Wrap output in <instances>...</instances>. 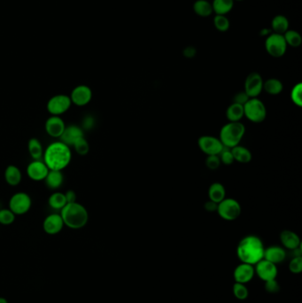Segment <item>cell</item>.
<instances>
[{"instance_id":"obj_33","label":"cell","mask_w":302,"mask_h":303,"mask_svg":"<svg viewBox=\"0 0 302 303\" xmlns=\"http://www.w3.org/2000/svg\"><path fill=\"white\" fill-rule=\"evenodd\" d=\"M233 295L235 296L236 298L240 301H244V300L247 299L249 295V292H248V287L246 286L245 284H241V283H235L233 285Z\"/></svg>"},{"instance_id":"obj_16","label":"cell","mask_w":302,"mask_h":303,"mask_svg":"<svg viewBox=\"0 0 302 303\" xmlns=\"http://www.w3.org/2000/svg\"><path fill=\"white\" fill-rule=\"evenodd\" d=\"M66 126L67 125L64 122L63 119L57 115L50 116L47 119L45 124L47 134L54 139H59L61 137Z\"/></svg>"},{"instance_id":"obj_41","label":"cell","mask_w":302,"mask_h":303,"mask_svg":"<svg viewBox=\"0 0 302 303\" xmlns=\"http://www.w3.org/2000/svg\"><path fill=\"white\" fill-rule=\"evenodd\" d=\"M265 290L269 294H277L280 290V286L277 281V279H271L269 281H266L264 285Z\"/></svg>"},{"instance_id":"obj_4","label":"cell","mask_w":302,"mask_h":303,"mask_svg":"<svg viewBox=\"0 0 302 303\" xmlns=\"http://www.w3.org/2000/svg\"><path fill=\"white\" fill-rule=\"evenodd\" d=\"M246 132V127L240 122H230L221 129L219 139L224 148H235L243 139Z\"/></svg>"},{"instance_id":"obj_12","label":"cell","mask_w":302,"mask_h":303,"mask_svg":"<svg viewBox=\"0 0 302 303\" xmlns=\"http://www.w3.org/2000/svg\"><path fill=\"white\" fill-rule=\"evenodd\" d=\"M263 91V80L260 74L251 73L245 82V93L249 98H258Z\"/></svg>"},{"instance_id":"obj_28","label":"cell","mask_w":302,"mask_h":303,"mask_svg":"<svg viewBox=\"0 0 302 303\" xmlns=\"http://www.w3.org/2000/svg\"><path fill=\"white\" fill-rule=\"evenodd\" d=\"M284 89V85L282 82L276 78H270L263 82V90L269 95H278L282 93Z\"/></svg>"},{"instance_id":"obj_6","label":"cell","mask_w":302,"mask_h":303,"mask_svg":"<svg viewBox=\"0 0 302 303\" xmlns=\"http://www.w3.org/2000/svg\"><path fill=\"white\" fill-rule=\"evenodd\" d=\"M32 200L30 194L24 192H19L13 194L9 201V209L15 215H25L30 210Z\"/></svg>"},{"instance_id":"obj_10","label":"cell","mask_w":302,"mask_h":303,"mask_svg":"<svg viewBox=\"0 0 302 303\" xmlns=\"http://www.w3.org/2000/svg\"><path fill=\"white\" fill-rule=\"evenodd\" d=\"M198 145L200 149L207 156L219 155L225 148L221 140L213 136H202L198 140Z\"/></svg>"},{"instance_id":"obj_45","label":"cell","mask_w":302,"mask_h":303,"mask_svg":"<svg viewBox=\"0 0 302 303\" xmlns=\"http://www.w3.org/2000/svg\"><path fill=\"white\" fill-rule=\"evenodd\" d=\"M93 123H94V121H93V118L91 117V116H88V117L85 118L84 121V129H91V128H93Z\"/></svg>"},{"instance_id":"obj_30","label":"cell","mask_w":302,"mask_h":303,"mask_svg":"<svg viewBox=\"0 0 302 303\" xmlns=\"http://www.w3.org/2000/svg\"><path fill=\"white\" fill-rule=\"evenodd\" d=\"M193 10L199 16L207 17L213 13L212 4L206 0H197L193 4Z\"/></svg>"},{"instance_id":"obj_3","label":"cell","mask_w":302,"mask_h":303,"mask_svg":"<svg viewBox=\"0 0 302 303\" xmlns=\"http://www.w3.org/2000/svg\"><path fill=\"white\" fill-rule=\"evenodd\" d=\"M59 214L62 217L65 226L72 230L82 229L88 223V210L77 202L67 203Z\"/></svg>"},{"instance_id":"obj_34","label":"cell","mask_w":302,"mask_h":303,"mask_svg":"<svg viewBox=\"0 0 302 303\" xmlns=\"http://www.w3.org/2000/svg\"><path fill=\"white\" fill-rule=\"evenodd\" d=\"M291 100L294 102V105L298 107L302 106V83L295 84L291 92Z\"/></svg>"},{"instance_id":"obj_11","label":"cell","mask_w":302,"mask_h":303,"mask_svg":"<svg viewBox=\"0 0 302 303\" xmlns=\"http://www.w3.org/2000/svg\"><path fill=\"white\" fill-rule=\"evenodd\" d=\"M72 104L77 106H84L88 105L93 100V91L87 85L81 84L72 90L69 95Z\"/></svg>"},{"instance_id":"obj_38","label":"cell","mask_w":302,"mask_h":303,"mask_svg":"<svg viewBox=\"0 0 302 303\" xmlns=\"http://www.w3.org/2000/svg\"><path fill=\"white\" fill-rule=\"evenodd\" d=\"M290 271L299 274L302 271V256H294L289 263Z\"/></svg>"},{"instance_id":"obj_36","label":"cell","mask_w":302,"mask_h":303,"mask_svg":"<svg viewBox=\"0 0 302 303\" xmlns=\"http://www.w3.org/2000/svg\"><path fill=\"white\" fill-rule=\"evenodd\" d=\"M14 213L9 208H3L0 210V223L3 225H10L15 221Z\"/></svg>"},{"instance_id":"obj_27","label":"cell","mask_w":302,"mask_h":303,"mask_svg":"<svg viewBox=\"0 0 302 303\" xmlns=\"http://www.w3.org/2000/svg\"><path fill=\"white\" fill-rule=\"evenodd\" d=\"M234 0H214L212 7L216 14L225 15L233 8Z\"/></svg>"},{"instance_id":"obj_15","label":"cell","mask_w":302,"mask_h":303,"mask_svg":"<svg viewBox=\"0 0 302 303\" xmlns=\"http://www.w3.org/2000/svg\"><path fill=\"white\" fill-rule=\"evenodd\" d=\"M63 220L60 214L53 213L47 215L43 223V229L49 235H56L63 230Z\"/></svg>"},{"instance_id":"obj_35","label":"cell","mask_w":302,"mask_h":303,"mask_svg":"<svg viewBox=\"0 0 302 303\" xmlns=\"http://www.w3.org/2000/svg\"><path fill=\"white\" fill-rule=\"evenodd\" d=\"M72 147L74 148L75 151L80 155H86L88 153L89 151H90V146H89L88 141L85 139L84 137L78 139Z\"/></svg>"},{"instance_id":"obj_31","label":"cell","mask_w":302,"mask_h":303,"mask_svg":"<svg viewBox=\"0 0 302 303\" xmlns=\"http://www.w3.org/2000/svg\"><path fill=\"white\" fill-rule=\"evenodd\" d=\"M271 28L275 31V33H286L289 28V21L287 18L283 15H277L275 17L271 22Z\"/></svg>"},{"instance_id":"obj_32","label":"cell","mask_w":302,"mask_h":303,"mask_svg":"<svg viewBox=\"0 0 302 303\" xmlns=\"http://www.w3.org/2000/svg\"><path fill=\"white\" fill-rule=\"evenodd\" d=\"M284 38L286 40V44L289 45L290 47H298L302 45V36L295 30H287L286 33H284Z\"/></svg>"},{"instance_id":"obj_43","label":"cell","mask_w":302,"mask_h":303,"mask_svg":"<svg viewBox=\"0 0 302 303\" xmlns=\"http://www.w3.org/2000/svg\"><path fill=\"white\" fill-rule=\"evenodd\" d=\"M65 194L67 203H73L76 202V194L73 190H68Z\"/></svg>"},{"instance_id":"obj_2","label":"cell","mask_w":302,"mask_h":303,"mask_svg":"<svg viewBox=\"0 0 302 303\" xmlns=\"http://www.w3.org/2000/svg\"><path fill=\"white\" fill-rule=\"evenodd\" d=\"M264 245L259 237L247 236L240 240L237 248V255L241 262L255 265L264 256Z\"/></svg>"},{"instance_id":"obj_14","label":"cell","mask_w":302,"mask_h":303,"mask_svg":"<svg viewBox=\"0 0 302 303\" xmlns=\"http://www.w3.org/2000/svg\"><path fill=\"white\" fill-rule=\"evenodd\" d=\"M254 271L256 275L264 282L277 278V265L265 259H262L256 263Z\"/></svg>"},{"instance_id":"obj_29","label":"cell","mask_w":302,"mask_h":303,"mask_svg":"<svg viewBox=\"0 0 302 303\" xmlns=\"http://www.w3.org/2000/svg\"><path fill=\"white\" fill-rule=\"evenodd\" d=\"M48 204L54 210H61L67 204L65 194L60 192L53 193L48 199Z\"/></svg>"},{"instance_id":"obj_47","label":"cell","mask_w":302,"mask_h":303,"mask_svg":"<svg viewBox=\"0 0 302 303\" xmlns=\"http://www.w3.org/2000/svg\"><path fill=\"white\" fill-rule=\"evenodd\" d=\"M236 1H243V0H236Z\"/></svg>"},{"instance_id":"obj_5","label":"cell","mask_w":302,"mask_h":303,"mask_svg":"<svg viewBox=\"0 0 302 303\" xmlns=\"http://www.w3.org/2000/svg\"><path fill=\"white\" fill-rule=\"evenodd\" d=\"M244 116L254 123L263 122L267 116V109L263 102L258 98H250L244 105Z\"/></svg>"},{"instance_id":"obj_37","label":"cell","mask_w":302,"mask_h":303,"mask_svg":"<svg viewBox=\"0 0 302 303\" xmlns=\"http://www.w3.org/2000/svg\"><path fill=\"white\" fill-rule=\"evenodd\" d=\"M214 24L216 30L222 32L227 31L230 28V21L225 15L216 14V16L214 18Z\"/></svg>"},{"instance_id":"obj_22","label":"cell","mask_w":302,"mask_h":303,"mask_svg":"<svg viewBox=\"0 0 302 303\" xmlns=\"http://www.w3.org/2000/svg\"><path fill=\"white\" fill-rule=\"evenodd\" d=\"M44 181L46 182V185L49 189H59V187L63 185V173L59 170H49Z\"/></svg>"},{"instance_id":"obj_42","label":"cell","mask_w":302,"mask_h":303,"mask_svg":"<svg viewBox=\"0 0 302 303\" xmlns=\"http://www.w3.org/2000/svg\"><path fill=\"white\" fill-rule=\"evenodd\" d=\"M249 99L250 98L248 97L247 93H245V92H242V93L236 94L235 97L233 99V103H237V104H239V105H244L248 102Z\"/></svg>"},{"instance_id":"obj_39","label":"cell","mask_w":302,"mask_h":303,"mask_svg":"<svg viewBox=\"0 0 302 303\" xmlns=\"http://www.w3.org/2000/svg\"><path fill=\"white\" fill-rule=\"evenodd\" d=\"M219 158H220V160H221V163H223V164L225 165H231L235 161L234 160V158H233V155H232V152H231V149H226V150H224L223 149L222 152L219 154Z\"/></svg>"},{"instance_id":"obj_18","label":"cell","mask_w":302,"mask_h":303,"mask_svg":"<svg viewBox=\"0 0 302 303\" xmlns=\"http://www.w3.org/2000/svg\"><path fill=\"white\" fill-rule=\"evenodd\" d=\"M83 137H84L83 129L81 127L73 124V125L66 126L65 131H63V133H62L59 139H60L61 142H63L68 147L71 148L72 146L76 143L78 139L83 138Z\"/></svg>"},{"instance_id":"obj_26","label":"cell","mask_w":302,"mask_h":303,"mask_svg":"<svg viewBox=\"0 0 302 303\" xmlns=\"http://www.w3.org/2000/svg\"><path fill=\"white\" fill-rule=\"evenodd\" d=\"M226 116L229 122H240L244 117V105L232 103L227 108Z\"/></svg>"},{"instance_id":"obj_46","label":"cell","mask_w":302,"mask_h":303,"mask_svg":"<svg viewBox=\"0 0 302 303\" xmlns=\"http://www.w3.org/2000/svg\"><path fill=\"white\" fill-rule=\"evenodd\" d=\"M0 303H8V301L4 297H0Z\"/></svg>"},{"instance_id":"obj_17","label":"cell","mask_w":302,"mask_h":303,"mask_svg":"<svg viewBox=\"0 0 302 303\" xmlns=\"http://www.w3.org/2000/svg\"><path fill=\"white\" fill-rule=\"evenodd\" d=\"M254 267L251 264L241 262L239 265L236 267L233 272V277L235 279L236 283H241V284H247L250 282L254 277Z\"/></svg>"},{"instance_id":"obj_24","label":"cell","mask_w":302,"mask_h":303,"mask_svg":"<svg viewBox=\"0 0 302 303\" xmlns=\"http://www.w3.org/2000/svg\"><path fill=\"white\" fill-rule=\"evenodd\" d=\"M231 152L234 158V160L239 161L240 163H248L252 160V153L249 149L242 146H237L231 148Z\"/></svg>"},{"instance_id":"obj_23","label":"cell","mask_w":302,"mask_h":303,"mask_svg":"<svg viewBox=\"0 0 302 303\" xmlns=\"http://www.w3.org/2000/svg\"><path fill=\"white\" fill-rule=\"evenodd\" d=\"M226 196V190L225 187L220 183H214L210 185L208 189V198L210 201L220 203Z\"/></svg>"},{"instance_id":"obj_8","label":"cell","mask_w":302,"mask_h":303,"mask_svg":"<svg viewBox=\"0 0 302 303\" xmlns=\"http://www.w3.org/2000/svg\"><path fill=\"white\" fill-rule=\"evenodd\" d=\"M265 48L270 56L274 58H280L286 53L287 44L281 34H270L266 39Z\"/></svg>"},{"instance_id":"obj_20","label":"cell","mask_w":302,"mask_h":303,"mask_svg":"<svg viewBox=\"0 0 302 303\" xmlns=\"http://www.w3.org/2000/svg\"><path fill=\"white\" fill-rule=\"evenodd\" d=\"M280 240L281 243L286 249L294 251L295 249L301 248V239L297 233L285 230L280 233Z\"/></svg>"},{"instance_id":"obj_44","label":"cell","mask_w":302,"mask_h":303,"mask_svg":"<svg viewBox=\"0 0 302 303\" xmlns=\"http://www.w3.org/2000/svg\"><path fill=\"white\" fill-rule=\"evenodd\" d=\"M217 206H218L217 203L212 202L209 200L208 202L205 203V209L208 212H214V211L217 210Z\"/></svg>"},{"instance_id":"obj_9","label":"cell","mask_w":302,"mask_h":303,"mask_svg":"<svg viewBox=\"0 0 302 303\" xmlns=\"http://www.w3.org/2000/svg\"><path fill=\"white\" fill-rule=\"evenodd\" d=\"M217 212L222 218L226 221H234L241 214V206L234 199H224L218 203Z\"/></svg>"},{"instance_id":"obj_19","label":"cell","mask_w":302,"mask_h":303,"mask_svg":"<svg viewBox=\"0 0 302 303\" xmlns=\"http://www.w3.org/2000/svg\"><path fill=\"white\" fill-rule=\"evenodd\" d=\"M286 252L285 249L278 246H271L268 249H265L263 259L272 262L274 264H278L286 260Z\"/></svg>"},{"instance_id":"obj_1","label":"cell","mask_w":302,"mask_h":303,"mask_svg":"<svg viewBox=\"0 0 302 303\" xmlns=\"http://www.w3.org/2000/svg\"><path fill=\"white\" fill-rule=\"evenodd\" d=\"M43 158L50 170L62 171L71 162V148L60 140L52 142L44 151Z\"/></svg>"},{"instance_id":"obj_25","label":"cell","mask_w":302,"mask_h":303,"mask_svg":"<svg viewBox=\"0 0 302 303\" xmlns=\"http://www.w3.org/2000/svg\"><path fill=\"white\" fill-rule=\"evenodd\" d=\"M28 150H29L30 155L33 160H42L45 150L39 139L37 138L30 139L28 143Z\"/></svg>"},{"instance_id":"obj_40","label":"cell","mask_w":302,"mask_h":303,"mask_svg":"<svg viewBox=\"0 0 302 303\" xmlns=\"http://www.w3.org/2000/svg\"><path fill=\"white\" fill-rule=\"evenodd\" d=\"M221 160L219 158V155H210L207 156L206 160V165L207 168L214 170V169H217V168L221 166Z\"/></svg>"},{"instance_id":"obj_7","label":"cell","mask_w":302,"mask_h":303,"mask_svg":"<svg viewBox=\"0 0 302 303\" xmlns=\"http://www.w3.org/2000/svg\"><path fill=\"white\" fill-rule=\"evenodd\" d=\"M72 101L70 97L66 94H58L50 98L47 102V109L50 115L60 116L67 113L71 107Z\"/></svg>"},{"instance_id":"obj_13","label":"cell","mask_w":302,"mask_h":303,"mask_svg":"<svg viewBox=\"0 0 302 303\" xmlns=\"http://www.w3.org/2000/svg\"><path fill=\"white\" fill-rule=\"evenodd\" d=\"M49 168L42 160H33L28 165L26 172L33 181H44L49 172Z\"/></svg>"},{"instance_id":"obj_21","label":"cell","mask_w":302,"mask_h":303,"mask_svg":"<svg viewBox=\"0 0 302 303\" xmlns=\"http://www.w3.org/2000/svg\"><path fill=\"white\" fill-rule=\"evenodd\" d=\"M4 180L6 184L11 186L20 185L22 180V174L21 169L15 165H9L4 170Z\"/></svg>"}]
</instances>
